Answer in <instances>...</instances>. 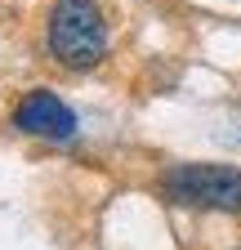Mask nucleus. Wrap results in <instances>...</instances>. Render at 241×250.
<instances>
[{"instance_id":"f257e3e1","label":"nucleus","mask_w":241,"mask_h":250,"mask_svg":"<svg viewBox=\"0 0 241 250\" xmlns=\"http://www.w3.org/2000/svg\"><path fill=\"white\" fill-rule=\"evenodd\" d=\"M112 31L99 0H54L45 18V49L58 67L89 72L107 58Z\"/></svg>"},{"instance_id":"f03ea898","label":"nucleus","mask_w":241,"mask_h":250,"mask_svg":"<svg viewBox=\"0 0 241 250\" xmlns=\"http://www.w3.org/2000/svg\"><path fill=\"white\" fill-rule=\"evenodd\" d=\"M161 192L179 206L197 210H219V214H241V170L237 166H205V161H183L161 174Z\"/></svg>"},{"instance_id":"7ed1b4c3","label":"nucleus","mask_w":241,"mask_h":250,"mask_svg":"<svg viewBox=\"0 0 241 250\" xmlns=\"http://www.w3.org/2000/svg\"><path fill=\"white\" fill-rule=\"evenodd\" d=\"M14 130L32 134V139H49V143H72L76 139V112L54 89H27L14 107Z\"/></svg>"}]
</instances>
